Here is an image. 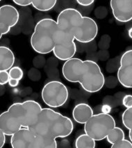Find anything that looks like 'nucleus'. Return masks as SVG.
I'll use <instances>...</instances> for the list:
<instances>
[{"instance_id":"f257e3e1","label":"nucleus","mask_w":132,"mask_h":148,"mask_svg":"<svg viewBox=\"0 0 132 148\" xmlns=\"http://www.w3.org/2000/svg\"><path fill=\"white\" fill-rule=\"evenodd\" d=\"M63 76L68 82L79 83L85 92L95 93L105 85V77L100 67L91 60L72 58L62 67Z\"/></svg>"},{"instance_id":"f03ea898","label":"nucleus","mask_w":132,"mask_h":148,"mask_svg":"<svg viewBox=\"0 0 132 148\" xmlns=\"http://www.w3.org/2000/svg\"><path fill=\"white\" fill-rule=\"evenodd\" d=\"M42 108L41 105L34 100L13 103L0 116V131L6 136H12L21 128H29Z\"/></svg>"},{"instance_id":"7ed1b4c3","label":"nucleus","mask_w":132,"mask_h":148,"mask_svg":"<svg viewBox=\"0 0 132 148\" xmlns=\"http://www.w3.org/2000/svg\"><path fill=\"white\" fill-rule=\"evenodd\" d=\"M29 129L39 135L49 138H63L72 133L74 124L70 118L61 113L51 108H43Z\"/></svg>"},{"instance_id":"20e7f679","label":"nucleus","mask_w":132,"mask_h":148,"mask_svg":"<svg viewBox=\"0 0 132 148\" xmlns=\"http://www.w3.org/2000/svg\"><path fill=\"white\" fill-rule=\"evenodd\" d=\"M58 32L57 22L51 18H44L37 22L31 36V46L36 52L47 54L53 52Z\"/></svg>"},{"instance_id":"39448f33","label":"nucleus","mask_w":132,"mask_h":148,"mask_svg":"<svg viewBox=\"0 0 132 148\" xmlns=\"http://www.w3.org/2000/svg\"><path fill=\"white\" fill-rule=\"evenodd\" d=\"M11 145L13 148H56V139L39 135L29 128H21L11 136Z\"/></svg>"},{"instance_id":"423d86ee","label":"nucleus","mask_w":132,"mask_h":148,"mask_svg":"<svg viewBox=\"0 0 132 148\" xmlns=\"http://www.w3.org/2000/svg\"><path fill=\"white\" fill-rule=\"evenodd\" d=\"M116 123L114 118L110 114L100 113L94 114L84 124V132L96 141L107 138L115 127Z\"/></svg>"},{"instance_id":"0eeeda50","label":"nucleus","mask_w":132,"mask_h":148,"mask_svg":"<svg viewBox=\"0 0 132 148\" xmlns=\"http://www.w3.org/2000/svg\"><path fill=\"white\" fill-rule=\"evenodd\" d=\"M41 97L43 102L49 108H59L68 101L69 91L62 82L51 81L42 88Z\"/></svg>"},{"instance_id":"6e6552de","label":"nucleus","mask_w":132,"mask_h":148,"mask_svg":"<svg viewBox=\"0 0 132 148\" xmlns=\"http://www.w3.org/2000/svg\"><path fill=\"white\" fill-rule=\"evenodd\" d=\"M56 22L59 34L75 38V34L83 24V16L78 10L68 8L60 12Z\"/></svg>"},{"instance_id":"1a4fd4ad","label":"nucleus","mask_w":132,"mask_h":148,"mask_svg":"<svg viewBox=\"0 0 132 148\" xmlns=\"http://www.w3.org/2000/svg\"><path fill=\"white\" fill-rule=\"evenodd\" d=\"M74 38L63 36L57 32L56 45L53 53L56 58L61 61H68L74 58L77 52V45Z\"/></svg>"},{"instance_id":"9d476101","label":"nucleus","mask_w":132,"mask_h":148,"mask_svg":"<svg viewBox=\"0 0 132 148\" xmlns=\"http://www.w3.org/2000/svg\"><path fill=\"white\" fill-rule=\"evenodd\" d=\"M117 78L123 87L132 88V49L125 51L120 58Z\"/></svg>"},{"instance_id":"9b49d317","label":"nucleus","mask_w":132,"mask_h":148,"mask_svg":"<svg viewBox=\"0 0 132 148\" xmlns=\"http://www.w3.org/2000/svg\"><path fill=\"white\" fill-rule=\"evenodd\" d=\"M20 13L15 6L5 4L0 8V37L7 34L18 24Z\"/></svg>"},{"instance_id":"f8f14e48","label":"nucleus","mask_w":132,"mask_h":148,"mask_svg":"<svg viewBox=\"0 0 132 148\" xmlns=\"http://www.w3.org/2000/svg\"><path fill=\"white\" fill-rule=\"evenodd\" d=\"M98 33V26L95 20L83 16V22L75 36V40L81 43H88L95 40Z\"/></svg>"},{"instance_id":"ddd939ff","label":"nucleus","mask_w":132,"mask_h":148,"mask_svg":"<svg viewBox=\"0 0 132 148\" xmlns=\"http://www.w3.org/2000/svg\"><path fill=\"white\" fill-rule=\"evenodd\" d=\"M110 6L118 22L124 23L132 20V0H111Z\"/></svg>"},{"instance_id":"4468645a","label":"nucleus","mask_w":132,"mask_h":148,"mask_svg":"<svg viewBox=\"0 0 132 148\" xmlns=\"http://www.w3.org/2000/svg\"><path fill=\"white\" fill-rule=\"evenodd\" d=\"M93 115L92 107L86 103L77 104L72 110L74 120L81 125H84Z\"/></svg>"},{"instance_id":"2eb2a0df","label":"nucleus","mask_w":132,"mask_h":148,"mask_svg":"<svg viewBox=\"0 0 132 148\" xmlns=\"http://www.w3.org/2000/svg\"><path fill=\"white\" fill-rule=\"evenodd\" d=\"M15 58L14 53L9 47H0V71H8L13 67Z\"/></svg>"},{"instance_id":"dca6fc26","label":"nucleus","mask_w":132,"mask_h":148,"mask_svg":"<svg viewBox=\"0 0 132 148\" xmlns=\"http://www.w3.org/2000/svg\"><path fill=\"white\" fill-rule=\"evenodd\" d=\"M96 140L86 134H81L77 138L75 142V147L76 148H95Z\"/></svg>"},{"instance_id":"f3484780","label":"nucleus","mask_w":132,"mask_h":148,"mask_svg":"<svg viewBox=\"0 0 132 148\" xmlns=\"http://www.w3.org/2000/svg\"><path fill=\"white\" fill-rule=\"evenodd\" d=\"M56 3V0H33L32 6L38 11L45 12L54 8Z\"/></svg>"},{"instance_id":"a211bd4d","label":"nucleus","mask_w":132,"mask_h":148,"mask_svg":"<svg viewBox=\"0 0 132 148\" xmlns=\"http://www.w3.org/2000/svg\"><path fill=\"white\" fill-rule=\"evenodd\" d=\"M125 138V134L124 131L120 127H116L107 136V140L108 143L111 145L118 143L120 141Z\"/></svg>"},{"instance_id":"6ab92c4d","label":"nucleus","mask_w":132,"mask_h":148,"mask_svg":"<svg viewBox=\"0 0 132 148\" xmlns=\"http://www.w3.org/2000/svg\"><path fill=\"white\" fill-rule=\"evenodd\" d=\"M122 122L129 130V137L132 142V107L127 108L122 115Z\"/></svg>"},{"instance_id":"aec40b11","label":"nucleus","mask_w":132,"mask_h":148,"mask_svg":"<svg viewBox=\"0 0 132 148\" xmlns=\"http://www.w3.org/2000/svg\"><path fill=\"white\" fill-rule=\"evenodd\" d=\"M8 72H9L10 77L11 79H14L20 81L23 78V70L19 66H13V68L8 70Z\"/></svg>"},{"instance_id":"412c9836","label":"nucleus","mask_w":132,"mask_h":148,"mask_svg":"<svg viewBox=\"0 0 132 148\" xmlns=\"http://www.w3.org/2000/svg\"><path fill=\"white\" fill-rule=\"evenodd\" d=\"M111 148H132V142L124 138L118 143L111 145Z\"/></svg>"},{"instance_id":"4be33fe9","label":"nucleus","mask_w":132,"mask_h":148,"mask_svg":"<svg viewBox=\"0 0 132 148\" xmlns=\"http://www.w3.org/2000/svg\"><path fill=\"white\" fill-rule=\"evenodd\" d=\"M11 79L9 72L8 71H0V84L1 86L6 85Z\"/></svg>"},{"instance_id":"5701e85b","label":"nucleus","mask_w":132,"mask_h":148,"mask_svg":"<svg viewBox=\"0 0 132 148\" xmlns=\"http://www.w3.org/2000/svg\"><path fill=\"white\" fill-rule=\"evenodd\" d=\"M122 104L127 108L132 107V95H126L123 97Z\"/></svg>"},{"instance_id":"b1692460","label":"nucleus","mask_w":132,"mask_h":148,"mask_svg":"<svg viewBox=\"0 0 132 148\" xmlns=\"http://www.w3.org/2000/svg\"><path fill=\"white\" fill-rule=\"evenodd\" d=\"M13 1L18 6H28L29 5H32L33 0H13Z\"/></svg>"},{"instance_id":"393cba45","label":"nucleus","mask_w":132,"mask_h":148,"mask_svg":"<svg viewBox=\"0 0 132 148\" xmlns=\"http://www.w3.org/2000/svg\"><path fill=\"white\" fill-rule=\"evenodd\" d=\"M77 2L82 6H89L94 4V0H77Z\"/></svg>"},{"instance_id":"a878e982","label":"nucleus","mask_w":132,"mask_h":148,"mask_svg":"<svg viewBox=\"0 0 132 148\" xmlns=\"http://www.w3.org/2000/svg\"><path fill=\"white\" fill-rule=\"evenodd\" d=\"M6 134L2 131H0V147L2 148L6 143Z\"/></svg>"},{"instance_id":"bb28decb","label":"nucleus","mask_w":132,"mask_h":148,"mask_svg":"<svg viewBox=\"0 0 132 148\" xmlns=\"http://www.w3.org/2000/svg\"><path fill=\"white\" fill-rule=\"evenodd\" d=\"M102 113H107V114H110V113L111 112V110H112V108L109 104H104L102 106Z\"/></svg>"},{"instance_id":"cd10ccee","label":"nucleus","mask_w":132,"mask_h":148,"mask_svg":"<svg viewBox=\"0 0 132 148\" xmlns=\"http://www.w3.org/2000/svg\"><path fill=\"white\" fill-rule=\"evenodd\" d=\"M19 82H20V81L11 78V79L9 80V82H8V84H9V86L11 87L15 88L19 85Z\"/></svg>"},{"instance_id":"c85d7f7f","label":"nucleus","mask_w":132,"mask_h":148,"mask_svg":"<svg viewBox=\"0 0 132 148\" xmlns=\"http://www.w3.org/2000/svg\"><path fill=\"white\" fill-rule=\"evenodd\" d=\"M128 34H129V36L130 37V38L132 39V27H131V28L129 29Z\"/></svg>"}]
</instances>
